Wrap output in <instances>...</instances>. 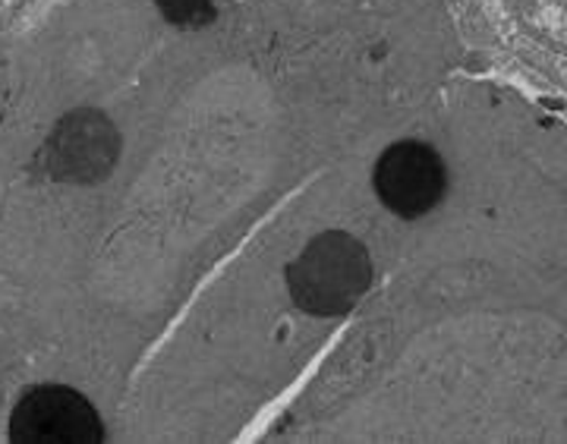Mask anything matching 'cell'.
I'll use <instances>...</instances> for the list:
<instances>
[{"mask_svg":"<svg viewBox=\"0 0 567 444\" xmlns=\"http://www.w3.org/2000/svg\"><path fill=\"white\" fill-rule=\"evenodd\" d=\"M155 3L164 20H171L174 25H199L215 10V0H155Z\"/></svg>","mask_w":567,"mask_h":444,"instance_id":"277c9868","label":"cell"},{"mask_svg":"<svg viewBox=\"0 0 567 444\" xmlns=\"http://www.w3.org/2000/svg\"><path fill=\"white\" fill-rule=\"evenodd\" d=\"M375 193L401 218H420L445 196V164L423 142H398L375 164Z\"/></svg>","mask_w":567,"mask_h":444,"instance_id":"3957f363","label":"cell"},{"mask_svg":"<svg viewBox=\"0 0 567 444\" xmlns=\"http://www.w3.org/2000/svg\"><path fill=\"white\" fill-rule=\"evenodd\" d=\"M10 438L20 444H89L104 442V425L80 391L39 384L13 406Z\"/></svg>","mask_w":567,"mask_h":444,"instance_id":"7a4b0ae2","label":"cell"},{"mask_svg":"<svg viewBox=\"0 0 567 444\" xmlns=\"http://www.w3.org/2000/svg\"><path fill=\"white\" fill-rule=\"evenodd\" d=\"M372 281L369 252L357 237L328 230L306 246L287 268L293 303L309 316H344L363 300Z\"/></svg>","mask_w":567,"mask_h":444,"instance_id":"6da1fadb","label":"cell"}]
</instances>
